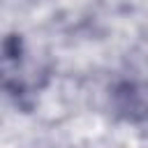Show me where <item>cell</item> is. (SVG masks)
Instances as JSON below:
<instances>
[]
</instances>
